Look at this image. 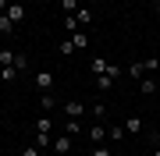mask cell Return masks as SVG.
Masks as SVG:
<instances>
[{"instance_id": "1", "label": "cell", "mask_w": 160, "mask_h": 156, "mask_svg": "<svg viewBox=\"0 0 160 156\" xmlns=\"http://www.w3.org/2000/svg\"><path fill=\"white\" fill-rule=\"evenodd\" d=\"M61 110H64L68 117H78V121L89 114V106H86V103H78V99H68V103H61Z\"/></svg>"}, {"instance_id": "2", "label": "cell", "mask_w": 160, "mask_h": 156, "mask_svg": "<svg viewBox=\"0 0 160 156\" xmlns=\"http://www.w3.org/2000/svg\"><path fill=\"white\" fill-rule=\"evenodd\" d=\"M71 142H75L71 135H64V131H61V135H53V145H50V149L57 153V156H68V153H71Z\"/></svg>"}, {"instance_id": "3", "label": "cell", "mask_w": 160, "mask_h": 156, "mask_svg": "<svg viewBox=\"0 0 160 156\" xmlns=\"http://www.w3.org/2000/svg\"><path fill=\"white\" fill-rule=\"evenodd\" d=\"M86 139H89L92 145H103V139H107V128H103V121H92V124H89Z\"/></svg>"}, {"instance_id": "4", "label": "cell", "mask_w": 160, "mask_h": 156, "mask_svg": "<svg viewBox=\"0 0 160 156\" xmlns=\"http://www.w3.org/2000/svg\"><path fill=\"white\" fill-rule=\"evenodd\" d=\"M32 85L39 89V92H50V89H53V75H50V71H36V75H32Z\"/></svg>"}, {"instance_id": "5", "label": "cell", "mask_w": 160, "mask_h": 156, "mask_svg": "<svg viewBox=\"0 0 160 156\" xmlns=\"http://www.w3.org/2000/svg\"><path fill=\"white\" fill-rule=\"evenodd\" d=\"M7 18H11V21L14 25H22L25 21V14H29V11H25V4H18V0H11V7H7V11H4Z\"/></svg>"}, {"instance_id": "6", "label": "cell", "mask_w": 160, "mask_h": 156, "mask_svg": "<svg viewBox=\"0 0 160 156\" xmlns=\"http://www.w3.org/2000/svg\"><path fill=\"white\" fill-rule=\"evenodd\" d=\"M142 128H146V121H142L139 114H132L128 121H125V131H128V135H142Z\"/></svg>"}, {"instance_id": "7", "label": "cell", "mask_w": 160, "mask_h": 156, "mask_svg": "<svg viewBox=\"0 0 160 156\" xmlns=\"http://www.w3.org/2000/svg\"><path fill=\"white\" fill-rule=\"evenodd\" d=\"M61 131H64V135H71V139H75V135H86V131H82V121H78V117H68Z\"/></svg>"}, {"instance_id": "8", "label": "cell", "mask_w": 160, "mask_h": 156, "mask_svg": "<svg viewBox=\"0 0 160 156\" xmlns=\"http://www.w3.org/2000/svg\"><path fill=\"white\" fill-rule=\"evenodd\" d=\"M39 106L50 114V110H53V106H61V103H57V96H53V92H39Z\"/></svg>"}, {"instance_id": "9", "label": "cell", "mask_w": 160, "mask_h": 156, "mask_svg": "<svg viewBox=\"0 0 160 156\" xmlns=\"http://www.w3.org/2000/svg\"><path fill=\"white\" fill-rule=\"evenodd\" d=\"M125 135H128V131H125V124H110V128H107V139H110V142H121Z\"/></svg>"}, {"instance_id": "10", "label": "cell", "mask_w": 160, "mask_h": 156, "mask_svg": "<svg viewBox=\"0 0 160 156\" xmlns=\"http://www.w3.org/2000/svg\"><path fill=\"white\" fill-rule=\"evenodd\" d=\"M107 64H110V60H103V57H92V60H89V71H92V75H107Z\"/></svg>"}, {"instance_id": "11", "label": "cell", "mask_w": 160, "mask_h": 156, "mask_svg": "<svg viewBox=\"0 0 160 156\" xmlns=\"http://www.w3.org/2000/svg\"><path fill=\"white\" fill-rule=\"evenodd\" d=\"M36 131H39V135H50V131H53V121H50V114H43L39 121H36Z\"/></svg>"}, {"instance_id": "12", "label": "cell", "mask_w": 160, "mask_h": 156, "mask_svg": "<svg viewBox=\"0 0 160 156\" xmlns=\"http://www.w3.org/2000/svg\"><path fill=\"white\" fill-rule=\"evenodd\" d=\"M71 43H75V50H86V46H89V35L78 29V32H71Z\"/></svg>"}, {"instance_id": "13", "label": "cell", "mask_w": 160, "mask_h": 156, "mask_svg": "<svg viewBox=\"0 0 160 156\" xmlns=\"http://www.w3.org/2000/svg\"><path fill=\"white\" fill-rule=\"evenodd\" d=\"M57 53H61V57H71V53H75V43H71V35L57 43Z\"/></svg>"}, {"instance_id": "14", "label": "cell", "mask_w": 160, "mask_h": 156, "mask_svg": "<svg viewBox=\"0 0 160 156\" xmlns=\"http://www.w3.org/2000/svg\"><path fill=\"white\" fill-rule=\"evenodd\" d=\"M14 29H18V25L11 21V18H7V14H0V35H11Z\"/></svg>"}, {"instance_id": "15", "label": "cell", "mask_w": 160, "mask_h": 156, "mask_svg": "<svg viewBox=\"0 0 160 156\" xmlns=\"http://www.w3.org/2000/svg\"><path fill=\"white\" fill-rule=\"evenodd\" d=\"M139 92H142V96H153L157 92V82L153 78H142V82H139Z\"/></svg>"}, {"instance_id": "16", "label": "cell", "mask_w": 160, "mask_h": 156, "mask_svg": "<svg viewBox=\"0 0 160 156\" xmlns=\"http://www.w3.org/2000/svg\"><path fill=\"white\" fill-rule=\"evenodd\" d=\"M14 71H18V75L29 71V57H25V53H14Z\"/></svg>"}, {"instance_id": "17", "label": "cell", "mask_w": 160, "mask_h": 156, "mask_svg": "<svg viewBox=\"0 0 160 156\" xmlns=\"http://www.w3.org/2000/svg\"><path fill=\"white\" fill-rule=\"evenodd\" d=\"M0 68H14V50H0Z\"/></svg>"}, {"instance_id": "18", "label": "cell", "mask_w": 160, "mask_h": 156, "mask_svg": "<svg viewBox=\"0 0 160 156\" xmlns=\"http://www.w3.org/2000/svg\"><path fill=\"white\" fill-rule=\"evenodd\" d=\"M75 21H78V29H82V25H89V21H92V14L86 11V7H78V11H75Z\"/></svg>"}, {"instance_id": "19", "label": "cell", "mask_w": 160, "mask_h": 156, "mask_svg": "<svg viewBox=\"0 0 160 156\" xmlns=\"http://www.w3.org/2000/svg\"><path fill=\"white\" fill-rule=\"evenodd\" d=\"M110 85H114V78H107V75H96V89H100V92H110Z\"/></svg>"}, {"instance_id": "20", "label": "cell", "mask_w": 160, "mask_h": 156, "mask_svg": "<svg viewBox=\"0 0 160 156\" xmlns=\"http://www.w3.org/2000/svg\"><path fill=\"white\" fill-rule=\"evenodd\" d=\"M103 114H107V106H103V103L89 106V117H92V121H103Z\"/></svg>"}, {"instance_id": "21", "label": "cell", "mask_w": 160, "mask_h": 156, "mask_svg": "<svg viewBox=\"0 0 160 156\" xmlns=\"http://www.w3.org/2000/svg\"><path fill=\"white\" fill-rule=\"evenodd\" d=\"M128 75H132V78H142V75H146V60H142V64H132Z\"/></svg>"}, {"instance_id": "22", "label": "cell", "mask_w": 160, "mask_h": 156, "mask_svg": "<svg viewBox=\"0 0 160 156\" xmlns=\"http://www.w3.org/2000/svg\"><path fill=\"white\" fill-rule=\"evenodd\" d=\"M14 78H18L14 68H0V82H14Z\"/></svg>"}, {"instance_id": "23", "label": "cell", "mask_w": 160, "mask_h": 156, "mask_svg": "<svg viewBox=\"0 0 160 156\" xmlns=\"http://www.w3.org/2000/svg\"><path fill=\"white\" fill-rule=\"evenodd\" d=\"M64 29H68V32H78V21H75V14H64Z\"/></svg>"}, {"instance_id": "24", "label": "cell", "mask_w": 160, "mask_h": 156, "mask_svg": "<svg viewBox=\"0 0 160 156\" xmlns=\"http://www.w3.org/2000/svg\"><path fill=\"white\" fill-rule=\"evenodd\" d=\"M107 78H121V64H107Z\"/></svg>"}, {"instance_id": "25", "label": "cell", "mask_w": 160, "mask_h": 156, "mask_svg": "<svg viewBox=\"0 0 160 156\" xmlns=\"http://www.w3.org/2000/svg\"><path fill=\"white\" fill-rule=\"evenodd\" d=\"M89 156H114V153H110L107 145H92V153H89Z\"/></svg>"}, {"instance_id": "26", "label": "cell", "mask_w": 160, "mask_h": 156, "mask_svg": "<svg viewBox=\"0 0 160 156\" xmlns=\"http://www.w3.org/2000/svg\"><path fill=\"white\" fill-rule=\"evenodd\" d=\"M39 153H43V149H39L36 142H32V145H25V149H22V156H39Z\"/></svg>"}, {"instance_id": "27", "label": "cell", "mask_w": 160, "mask_h": 156, "mask_svg": "<svg viewBox=\"0 0 160 156\" xmlns=\"http://www.w3.org/2000/svg\"><path fill=\"white\" fill-rule=\"evenodd\" d=\"M157 68H160V57H149V60H146V75H149V71H157Z\"/></svg>"}, {"instance_id": "28", "label": "cell", "mask_w": 160, "mask_h": 156, "mask_svg": "<svg viewBox=\"0 0 160 156\" xmlns=\"http://www.w3.org/2000/svg\"><path fill=\"white\" fill-rule=\"evenodd\" d=\"M61 7H64V14H75V0H61Z\"/></svg>"}, {"instance_id": "29", "label": "cell", "mask_w": 160, "mask_h": 156, "mask_svg": "<svg viewBox=\"0 0 160 156\" xmlns=\"http://www.w3.org/2000/svg\"><path fill=\"white\" fill-rule=\"evenodd\" d=\"M153 156H160V145H157V149H153Z\"/></svg>"}, {"instance_id": "30", "label": "cell", "mask_w": 160, "mask_h": 156, "mask_svg": "<svg viewBox=\"0 0 160 156\" xmlns=\"http://www.w3.org/2000/svg\"><path fill=\"white\" fill-rule=\"evenodd\" d=\"M157 35H160V32H157Z\"/></svg>"}]
</instances>
